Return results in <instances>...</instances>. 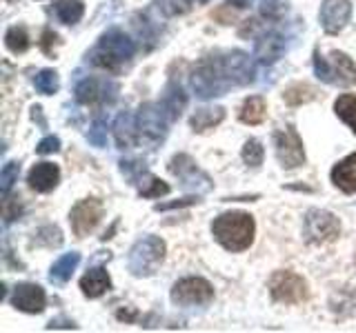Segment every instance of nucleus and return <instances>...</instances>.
Wrapping results in <instances>:
<instances>
[{"label": "nucleus", "instance_id": "nucleus-19", "mask_svg": "<svg viewBox=\"0 0 356 333\" xmlns=\"http://www.w3.org/2000/svg\"><path fill=\"white\" fill-rule=\"evenodd\" d=\"M165 111V116L170 118V122L178 120L183 114V109L187 107V94H185V89L178 85V83H170L165 87V92H163V98H161V103H159Z\"/></svg>", "mask_w": 356, "mask_h": 333}, {"label": "nucleus", "instance_id": "nucleus-35", "mask_svg": "<svg viewBox=\"0 0 356 333\" xmlns=\"http://www.w3.org/2000/svg\"><path fill=\"white\" fill-rule=\"evenodd\" d=\"M18 173H20V164L18 162H7L3 166V173H0V182H3V196L7 198L11 187L18 180Z\"/></svg>", "mask_w": 356, "mask_h": 333}, {"label": "nucleus", "instance_id": "nucleus-42", "mask_svg": "<svg viewBox=\"0 0 356 333\" xmlns=\"http://www.w3.org/2000/svg\"><path fill=\"white\" fill-rule=\"evenodd\" d=\"M47 329H76V325L70 320H51L47 325Z\"/></svg>", "mask_w": 356, "mask_h": 333}, {"label": "nucleus", "instance_id": "nucleus-27", "mask_svg": "<svg viewBox=\"0 0 356 333\" xmlns=\"http://www.w3.org/2000/svg\"><path fill=\"white\" fill-rule=\"evenodd\" d=\"M138 191L143 198H161V196H167L170 194V185H165L163 180H159L156 176H152L149 171H145L138 180Z\"/></svg>", "mask_w": 356, "mask_h": 333}, {"label": "nucleus", "instance_id": "nucleus-17", "mask_svg": "<svg viewBox=\"0 0 356 333\" xmlns=\"http://www.w3.org/2000/svg\"><path fill=\"white\" fill-rule=\"evenodd\" d=\"M285 49H287V42H285L283 33H278V31H265V33H261L259 38H256L254 56L261 62L272 65V62H276L278 58H281V56L285 53Z\"/></svg>", "mask_w": 356, "mask_h": 333}, {"label": "nucleus", "instance_id": "nucleus-7", "mask_svg": "<svg viewBox=\"0 0 356 333\" xmlns=\"http://www.w3.org/2000/svg\"><path fill=\"white\" fill-rule=\"evenodd\" d=\"M341 233L339 218L323 209H309L303 220V236L312 244H325L337 240Z\"/></svg>", "mask_w": 356, "mask_h": 333}, {"label": "nucleus", "instance_id": "nucleus-37", "mask_svg": "<svg viewBox=\"0 0 356 333\" xmlns=\"http://www.w3.org/2000/svg\"><path fill=\"white\" fill-rule=\"evenodd\" d=\"M87 138H89V142L94 144V147L103 149L105 144H107V125H105V122L103 120H96L94 125H92V129H89Z\"/></svg>", "mask_w": 356, "mask_h": 333}, {"label": "nucleus", "instance_id": "nucleus-22", "mask_svg": "<svg viewBox=\"0 0 356 333\" xmlns=\"http://www.w3.org/2000/svg\"><path fill=\"white\" fill-rule=\"evenodd\" d=\"M114 136L120 149H129L138 142V127H136V118H134L129 111L120 114L114 122Z\"/></svg>", "mask_w": 356, "mask_h": 333}, {"label": "nucleus", "instance_id": "nucleus-25", "mask_svg": "<svg viewBox=\"0 0 356 333\" xmlns=\"http://www.w3.org/2000/svg\"><path fill=\"white\" fill-rule=\"evenodd\" d=\"M265 98L263 96H252L243 103L241 111H238V118L241 122H245V125H261V122L265 120Z\"/></svg>", "mask_w": 356, "mask_h": 333}, {"label": "nucleus", "instance_id": "nucleus-23", "mask_svg": "<svg viewBox=\"0 0 356 333\" xmlns=\"http://www.w3.org/2000/svg\"><path fill=\"white\" fill-rule=\"evenodd\" d=\"M225 120V109L222 107H203V109H196L194 116L189 118V125H192L194 131H207L211 127L220 125Z\"/></svg>", "mask_w": 356, "mask_h": 333}, {"label": "nucleus", "instance_id": "nucleus-4", "mask_svg": "<svg viewBox=\"0 0 356 333\" xmlns=\"http://www.w3.org/2000/svg\"><path fill=\"white\" fill-rule=\"evenodd\" d=\"M165 260V242L159 236H143L127 255V266L134 275H152Z\"/></svg>", "mask_w": 356, "mask_h": 333}, {"label": "nucleus", "instance_id": "nucleus-21", "mask_svg": "<svg viewBox=\"0 0 356 333\" xmlns=\"http://www.w3.org/2000/svg\"><path fill=\"white\" fill-rule=\"evenodd\" d=\"M109 287H111L109 273L103 266H94V269H89L81 278V289L87 298H100L105 291H109Z\"/></svg>", "mask_w": 356, "mask_h": 333}, {"label": "nucleus", "instance_id": "nucleus-39", "mask_svg": "<svg viewBox=\"0 0 356 333\" xmlns=\"http://www.w3.org/2000/svg\"><path fill=\"white\" fill-rule=\"evenodd\" d=\"M60 149V138L58 136H47V138H42L38 142V147H36V153L40 155H49V153H56Z\"/></svg>", "mask_w": 356, "mask_h": 333}, {"label": "nucleus", "instance_id": "nucleus-12", "mask_svg": "<svg viewBox=\"0 0 356 333\" xmlns=\"http://www.w3.org/2000/svg\"><path fill=\"white\" fill-rule=\"evenodd\" d=\"M100 218H103V203L98 198H85L78 205H74L72 214H70V222L72 229L78 238H85L87 233H92Z\"/></svg>", "mask_w": 356, "mask_h": 333}, {"label": "nucleus", "instance_id": "nucleus-14", "mask_svg": "<svg viewBox=\"0 0 356 333\" xmlns=\"http://www.w3.org/2000/svg\"><path fill=\"white\" fill-rule=\"evenodd\" d=\"M222 62H225V71L232 87H245L254 83V62L245 51L241 49H232L222 53Z\"/></svg>", "mask_w": 356, "mask_h": 333}, {"label": "nucleus", "instance_id": "nucleus-10", "mask_svg": "<svg viewBox=\"0 0 356 333\" xmlns=\"http://www.w3.org/2000/svg\"><path fill=\"white\" fill-rule=\"evenodd\" d=\"M170 171L181 180V185L187 189V191L194 194H207L211 191V180L205 171H200L196 162L189 158L187 153H178L170 160Z\"/></svg>", "mask_w": 356, "mask_h": 333}, {"label": "nucleus", "instance_id": "nucleus-16", "mask_svg": "<svg viewBox=\"0 0 356 333\" xmlns=\"http://www.w3.org/2000/svg\"><path fill=\"white\" fill-rule=\"evenodd\" d=\"M11 305H14L18 311H25V314H42L44 305H47V298H44L42 287L31 284V282H22L14 289Z\"/></svg>", "mask_w": 356, "mask_h": 333}, {"label": "nucleus", "instance_id": "nucleus-44", "mask_svg": "<svg viewBox=\"0 0 356 333\" xmlns=\"http://www.w3.org/2000/svg\"><path fill=\"white\" fill-rule=\"evenodd\" d=\"M229 5H234V7H238V9H245V7H250L254 0H227Z\"/></svg>", "mask_w": 356, "mask_h": 333}, {"label": "nucleus", "instance_id": "nucleus-38", "mask_svg": "<svg viewBox=\"0 0 356 333\" xmlns=\"http://www.w3.org/2000/svg\"><path fill=\"white\" fill-rule=\"evenodd\" d=\"M36 242L38 244H47V247H58L63 242V236H60V229L58 227H42L36 236Z\"/></svg>", "mask_w": 356, "mask_h": 333}, {"label": "nucleus", "instance_id": "nucleus-3", "mask_svg": "<svg viewBox=\"0 0 356 333\" xmlns=\"http://www.w3.org/2000/svg\"><path fill=\"white\" fill-rule=\"evenodd\" d=\"M192 87H194V94L200 100L225 96V92L232 87V83H229L227 71H225L222 53L205 56V58L196 65V69L192 74Z\"/></svg>", "mask_w": 356, "mask_h": 333}, {"label": "nucleus", "instance_id": "nucleus-13", "mask_svg": "<svg viewBox=\"0 0 356 333\" xmlns=\"http://www.w3.org/2000/svg\"><path fill=\"white\" fill-rule=\"evenodd\" d=\"M76 100L83 105H96V103H114L118 96V85L105 80V78H85L74 89Z\"/></svg>", "mask_w": 356, "mask_h": 333}, {"label": "nucleus", "instance_id": "nucleus-43", "mask_svg": "<svg viewBox=\"0 0 356 333\" xmlns=\"http://www.w3.org/2000/svg\"><path fill=\"white\" fill-rule=\"evenodd\" d=\"M44 42H42V51L44 53H49L51 49H49V44H51V40H56V33H51V31H44Z\"/></svg>", "mask_w": 356, "mask_h": 333}, {"label": "nucleus", "instance_id": "nucleus-32", "mask_svg": "<svg viewBox=\"0 0 356 333\" xmlns=\"http://www.w3.org/2000/svg\"><path fill=\"white\" fill-rule=\"evenodd\" d=\"M263 155H265L263 144L256 138H250L248 142H245V147H243V162L248 164V166H254V169H256V166H261Z\"/></svg>", "mask_w": 356, "mask_h": 333}, {"label": "nucleus", "instance_id": "nucleus-18", "mask_svg": "<svg viewBox=\"0 0 356 333\" xmlns=\"http://www.w3.org/2000/svg\"><path fill=\"white\" fill-rule=\"evenodd\" d=\"M60 180V169L58 164H51V162H38L31 166V171L27 176V182L31 189H36L40 194H47L51 189H56Z\"/></svg>", "mask_w": 356, "mask_h": 333}, {"label": "nucleus", "instance_id": "nucleus-1", "mask_svg": "<svg viewBox=\"0 0 356 333\" xmlns=\"http://www.w3.org/2000/svg\"><path fill=\"white\" fill-rule=\"evenodd\" d=\"M134 53H136V44H134V40L125 31L114 27L100 36L98 44L92 49V53H89L87 58L92 65L100 67V69L116 74L122 69V65L134 58Z\"/></svg>", "mask_w": 356, "mask_h": 333}, {"label": "nucleus", "instance_id": "nucleus-33", "mask_svg": "<svg viewBox=\"0 0 356 333\" xmlns=\"http://www.w3.org/2000/svg\"><path fill=\"white\" fill-rule=\"evenodd\" d=\"M287 14V0H261V16L267 20H281Z\"/></svg>", "mask_w": 356, "mask_h": 333}, {"label": "nucleus", "instance_id": "nucleus-40", "mask_svg": "<svg viewBox=\"0 0 356 333\" xmlns=\"http://www.w3.org/2000/svg\"><path fill=\"white\" fill-rule=\"evenodd\" d=\"M198 203V198L194 196H189V198H183V200H176V203H159L154 209L156 211H167V209H181V207H189V205H194Z\"/></svg>", "mask_w": 356, "mask_h": 333}, {"label": "nucleus", "instance_id": "nucleus-15", "mask_svg": "<svg viewBox=\"0 0 356 333\" xmlns=\"http://www.w3.org/2000/svg\"><path fill=\"white\" fill-rule=\"evenodd\" d=\"M350 16H352L350 0H323L318 20L325 33H339L350 22Z\"/></svg>", "mask_w": 356, "mask_h": 333}, {"label": "nucleus", "instance_id": "nucleus-11", "mask_svg": "<svg viewBox=\"0 0 356 333\" xmlns=\"http://www.w3.org/2000/svg\"><path fill=\"white\" fill-rule=\"evenodd\" d=\"M270 293L276 302L298 305L307 298V282L292 271H276L270 278Z\"/></svg>", "mask_w": 356, "mask_h": 333}, {"label": "nucleus", "instance_id": "nucleus-34", "mask_svg": "<svg viewBox=\"0 0 356 333\" xmlns=\"http://www.w3.org/2000/svg\"><path fill=\"white\" fill-rule=\"evenodd\" d=\"M194 0H159V7L165 16H183L192 9Z\"/></svg>", "mask_w": 356, "mask_h": 333}, {"label": "nucleus", "instance_id": "nucleus-45", "mask_svg": "<svg viewBox=\"0 0 356 333\" xmlns=\"http://www.w3.org/2000/svg\"><path fill=\"white\" fill-rule=\"evenodd\" d=\"M194 3H200V5H205V3H209V0H194Z\"/></svg>", "mask_w": 356, "mask_h": 333}, {"label": "nucleus", "instance_id": "nucleus-30", "mask_svg": "<svg viewBox=\"0 0 356 333\" xmlns=\"http://www.w3.org/2000/svg\"><path fill=\"white\" fill-rule=\"evenodd\" d=\"M33 87H36L42 96H51V94H56V92H58V87H60V83H58V74L51 71V69H42V71H38L36 78H33Z\"/></svg>", "mask_w": 356, "mask_h": 333}, {"label": "nucleus", "instance_id": "nucleus-36", "mask_svg": "<svg viewBox=\"0 0 356 333\" xmlns=\"http://www.w3.org/2000/svg\"><path fill=\"white\" fill-rule=\"evenodd\" d=\"M120 171L131 185H136V180L147 169H145V162H140V160H120Z\"/></svg>", "mask_w": 356, "mask_h": 333}, {"label": "nucleus", "instance_id": "nucleus-24", "mask_svg": "<svg viewBox=\"0 0 356 333\" xmlns=\"http://www.w3.org/2000/svg\"><path fill=\"white\" fill-rule=\"evenodd\" d=\"M78 262H81V253L78 251H72V253H65L63 258H58L54 262L51 271H49V280L56 282V284H63L72 278V273L76 271Z\"/></svg>", "mask_w": 356, "mask_h": 333}, {"label": "nucleus", "instance_id": "nucleus-29", "mask_svg": "<svg viewBox=\"0 0 356 333\" xmlns=\"http://www.w3.org/2000/svg\"><path fill=\"white\" fill-rule=\"evenodd\" d=\"M5 44L11 53H25L29 49V36L25 27H9L5 33Z\"/></svg>", "mask_w": 356, "mask_h": 333}, {"label": "nucleus", "instance_id": "nucleus-41", "mask_svg": "<svg viewBox=\"0 0 356 333\" xmlns=\"http://www.w3.org/2000/svg\"><path fill=\"white\" fill-rule=\"evenodd\" d=\"M18 214H20L18 203H11V200L7 198V200H5V222H7V225H9L11 220H16Z\"/></svg>", "mask_w": 356, "mask_h": 333}, {"label": "nucleus", "instance_id": "nucleus-5", "mask_svg": "<svg viewBox=\"0 0 356 333\" xmlns=\"http://www.w3.org/2000/svg\"><path fill=\"white\" fill-rule=\"evenodd\" d=\"M314 74L318 80L327 85H356V65L343 51H332L330 60L323 58L318 51H314Z\"/></svg>", "mask_w": 356, "mask_h": 333}, {"label": "nucleus", "instance_id": "nucleus-31", "mask_svg": "<svg viewBox=\"0 0 356 333\" xmlns=\"http://www.w3.org/2000/svg\"><path fill=\"white\" fill-rule=\"evenodd\" d=\"M283 98H285V103L287 105H303V103H309L312 98H314V89L312 87H307V85H292L287 89V92L283 94Z\"/></svg>", "mask_w": 356, "mask_h": 333}, {"label": "nucleus", "instance_id": "nucleus-20", "mask_svg": "<svg viewBox=\"0 0 356 333\" xmlns=\"http://www.w3.org/2000/svg\"><path fill=\"white\" fill-rule=\"evenodd\" d=\"M332 182L345 194H356V153L348 155L332 169Z\"/></svg>", "mask_w": 356, "mask_h": 333}, {"label": "nucleus", "instance_id": "nucleus-8", "mask_svg": "<svg viewBox=\"0 0 356 333\" xmlns=\"http://www.w3.org/2000/svg\"><path fill=\"white\" fill-rule=\"evenodd\" d=\"M214 300V287L205 278H183L172 287V302L178 307L209 305Z\"/></svg>", "mask_w": 356, "mask_h": 333}, {"label": "nucleus", "instance_id": "nucleus-9", "mask_svg": "<svg viewBox=\"0 0 356 333\" xmlns=\"http://www.w3.org/2000/svg\"><path fill=\"white\" fill-rule=\"evenodd\" d=\"M274 147H276V158L283 169H296V166L305 162L303 140H300L294 127L278 129L274 133Z\"/></svg>", "mask_w": 356, "mask_h": 333}, {"label": "nucleus", "instance_id": "nucleus-26", "mask_svg": "<svg viewBox=\"0 0 356 333\" xmlns=\"http://www.w3.org/2000/svg\"><path fill=\"white\" fill-rule=\"evenodd\" d=\"M54 11H56V16H58V20L65 22V25H76V22L83 18L85 7L78 3V0H56Z\"/></svg>", "mask_w": 356, "mask_h": 333}, {"label": "nucleus", "instance_id": "nucleus-2", "mask_svg": "<svg viewBox=\"0 0 356 333\" xmlns=\"http://www.w3.org/2000/svg\"><path fill=\"white\" fill-rule=\"evenodd\" d=\"M254 218L243 211H229L211 222V233L216 242L227 251H245L254 242Z\"/></svg>", "mask_w": 356, "mask_h": 333}, {"label": "nucleus", "instance_id": "nucleus-28", "mask_svg": "<svg viewBox=\"0 0 356 333\" xmlns=\"http://www.w3.org/2000/svg\"><path fill=\"white\" fill-rule=\"evenodd\" d=\"M334 111H337V116L345 122V125H350L352 131L356 133V96L343 94L337 103H334Z\"/></svg>", "mask_w": 356, "mask_h": 333}, {"label": "nucleus", "instance_id": "nucleus-6", "mask_svg": "<svg viewBox=\"0 0 356 333\" xmlns=\"http://www.w3.org/2000/svg\"><path fill=\"white\" fill-rule=\"evenodd\" d=\"M167 122H170V118L165 116L161 105L145 103L138 109V116H136L138 142H145V144H149V149H156L167 136Z\"/></svg>", "mask_w": 356, "mask_h": 333}]
</instances>
